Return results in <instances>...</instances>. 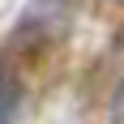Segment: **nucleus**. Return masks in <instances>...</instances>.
<instances>
[{"instance_id":"nucleus-1","label":"nucleus","mask_w":124,"mask_h":124,"mask_svg":"<svg viewBox=\"0 0 124 124\" xmlns=\"http://www.w3.org/2000/svg\"><path fill=\"white\" fill-rule=\"evenodd\" d=\"M22 111V81L9 64H0V124H13Z\"/></svg>"}]
</instances>
